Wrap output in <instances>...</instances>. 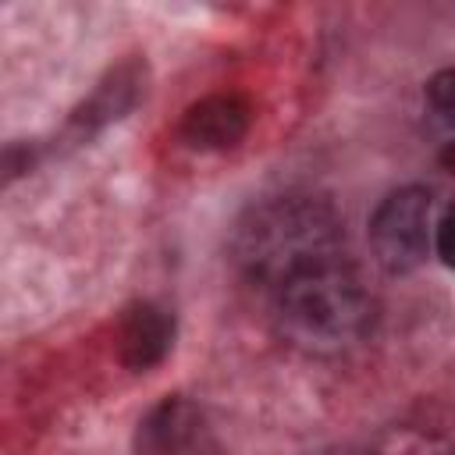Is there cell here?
Here are the masks:
<instances>
[{"label": "cell", "mask_w": 455, "mask_h": 455, "mask_svg": "<svg viewBox=\"0 0 455 455\" xmlns=\"http://www.w3.org/2000/svg\"><path fill=\"white\" fill-rule=\"evenodd\" d=\"M341 249L345 228L338 210L306 192H288L249 206L231 231L235 267L270 291L306 270L345 259Z\"/></svg>", "instance_id": "1"}, {"label": "cell", "mask_w": 455, "mask_h": 455, "mask_svg": "<svg viewBox=\"0 0 455 455\" xmlns=\"http://www.w3.org/2000/svg\"><path fill=\"white\" fill-rule=\"evenodd\" d=\"M370 245L387 274H409L430 249V192L402 185L380 199L370 217Z\"/></svg>", "instance_id": "3"}, {"label": "cell", "mask_w": 455, "mask_h": 455, "mask_svg": "<svg viewBox=\"0 0 455 455\" xmlns=\"http://www.w3.org/2000/svg\"><path fill=\"white\" fill-rule=\"evenodd\" d=\"M434 242H437V256H441L448 267H455V206H448V210H444V217H441V224H437Z\"/></svg>", "instance_id": "10"}, {"label": "cell", "mask_w": 455, "mask_h": 455, "mask_svg": "<svg viewBox=\"0 0 455 455\" xmlns=\"http://www.w3.org/2000/svg\"><path fill=\"white\" fill-rule=\"evenodd\" d=\"M320 455H348V451H320Z\"/></svg>", "instance_id": "12"}, {"label": "cell", "mask_w": 455, "mask_h": 455, "mask_svg": "<svg viewBox=\"0 0 455 455\" xmlns=\"http://www.w3.org/2000/svg\"><path fill=\"white\" fill-rule=\"evenodd\" d=\"M427 103L434 107V114L455 124V68H444L427 82Z\"/></svg>", "instance_id": "9"}, {"label": "cell", "mask_w": 455, "mask_h": 455, "mask_svg": "<svg viewBox=\"0 0 455 455\" xmlns=\"http://www.w3.org/2000/svg\"><path fill=\"white\" fill-rule=\"evenodd\" d=\"M132 444L135 455H224L210 412L185 395L160 398L139 419Z\"/></svg>", "instance_id": "4"}, {"label": "cell", "mask_w": 455, "mask_h": 455, "mask_svg": "<svg viewBox=\"0 0 455 455\" xmlns=\"http://www.w3.org/2000/svg\"><path fill=\"white\" fill-rule=\"evenodd\" d=\"M135 92H139V78L128 75V68H117L110 75V82H103L92 92V100L82 107V114L75 121H82V124H103L110 117H121L135 103Z\"/></svg>", "instance_id": "8"}, {"label": "cell", "mask_w": 455, "mask_h": 455, "mask_svg": "<svg viewBox=\"0 0 455 455\" xmlns=\"http://www.w3.org/2000/svg\"><path fill=\"white\" fill-rule=\"evenodd\" d=\"M249 132V103L235 92H213L181 117V139L192 149H231Z\"/></svg>", "instance_id": "5"}, {"label": "cell", "mask_w": 455, "mask_h": 455, "mask_svg": "<svg viewBox=\"0 0 455 455\" xmlns=\"http://www.w3.org/2000/svg\"><path fill=\"white\" fill-rule=\"evenodd\" d=\"M366 455H455V441L423 423H395L370 441Z\"/></svg>", "instance_id": "7"}, {"label": "cell", "mask_w": 455, "mask_h": 455, "mask_svg": "<svg viewBox=\"0 0 455 455\" xmlns=\"http://www.w3.org/2000/svg\"><path fill=\"white\" fill-rule=\"evenodd\" d=\"M373 323L377 299L345 259L306 270L274 291V327L306 355H345L370 338Z\"/></svg>", "instance_id": "2"}, {"label": "cell", "mask_w": 455, "mask_h": 455, "mask_svg": "<svg viewBox=\"0 0 455 455\" xmlns=\"http://www.w3.org/2000/svg\"><path fill=\"white\" fill-rule=\"evenodd\" d=\"M174 345V320L153 306V302H135L124 309L121 323H117V355L128 370L146 373L156 363H164V355Z\"/></svg>", "instance_id": "6"}, {"label": "cell", "mask_w": 455, "mask_h": 455, "mask_svg": "<svg viewBox=\"0 0 455 455\" xmlns=\"http://www.w3.org/2000/svg\"><path fill=\"white\" fill-rule=\"evenodd\" d=\"M441 164H444V171L455 174V142H448V146L441 149Z\"/></svg>", "instance_id": "11"}]
</instances>
